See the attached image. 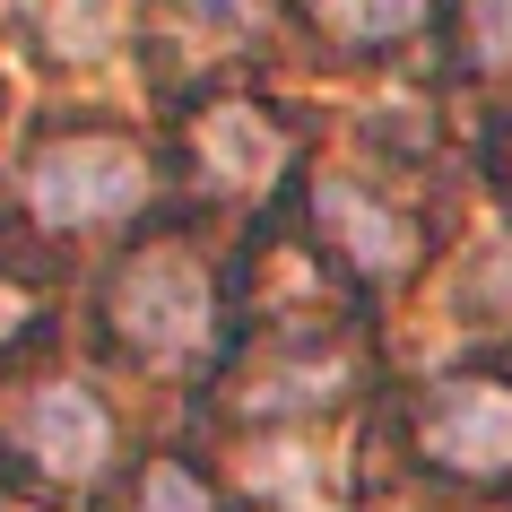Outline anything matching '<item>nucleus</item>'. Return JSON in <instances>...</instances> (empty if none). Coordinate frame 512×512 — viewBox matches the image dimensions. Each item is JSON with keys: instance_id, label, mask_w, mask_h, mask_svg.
<instances>
[{"instance_id": "nucleus-1", "label": "nucleus", "mask_w": 512, "mask_h": 512, "mask_svg": "<svg viewBox=\"0 0 512 512\" xmlns=\"http://www.w3.org/2000/svg\"><path fill=\"white\" fill-rule=\"evenodd\" d=\"M105 339L131 365H157V374H191V365H217V330H226V278L191 235H148L131 243L105 278V304H96Z\"/></svg>"}, {"instance_id": "nucleus-2", "label": "nucleus", "mask_w": 512, "mask_h": 512, "mask_svg": "<svg viewBox=\"0 0 512 512\" xmlns=\"http://www.w3.org/2000/svg\"><path fill=\"white\" fill-rule=\"evenodd\" d=\"M148 191H157L148 148H139L131 131H105V122L35 139L27 165H18V200H27V217L53 226V235H105V226H122V217L148 209Z\"/></svg>"}, {"instance_id": "nucleus-3", "label": "nucleus", "mask_w": 512, "mask_h": 512, "mask_svg": "<svg viewBox=\"0 0 512 512\" xmlns=\"http://www.w3.org/2000/svg\"><path fill=\"white\" fill-rule=\"evenodd\" d=\"M400 434L417 469L434 478H460V486H486L512 469V382L495 374H434L408 391L400 408Z\"/></svg>"}, {"instance_id": "nucleus-4", "label": "nucleus", "mask_w": 512, "mask_h": 512, "mask_svg": "<svg viewBox=\"0 0 512 512\" xmlns=\"http://www.w3.org/2000/svg\"><path fill=\"white\" fill-rule=\"evenodd\" d=\"M348 382H356L348 330H287L270 348H235L226 408H235L243 434H296L348 400Z\"/></svg>"}, {"instance_id": "nucleus-5", "label": "nucleus", "mask_w": 512, "mask_h": 512, "mask_svg": "<svg viewBox=\"0 0 512 512\" xmlns=\"http://www.w3.org/2000/svg\"><path fill=\"white\" fill-rule=\"evenodd\" d=\"M9 443H18V460H27L35 478L87 486V478L113 460V417H105V400H96L87 382L53 374V382H35L27 400H18V426H9Z\"/></svg>"}, {"instance_id": "nucleus-6", "label": "nucleus", "mask_w": 512, "mask_h": 512, "mask_svg": "<svg viewBox=\"0 0 512 512\" xmlns=\"http://www.w3.org/2000/svg\"><path fill=\"white\" fill-rule=\"evenodd\" d=\"M313 235L339 252V270L356 278H400L417 261V226H408L374 183H356V174H322L313 183Z\"/></svg>"}, {"instance_id": "nucleus-7", "label": "nucleus", "mask_w": 512, "mask_h": 512, "mask_svg": "<svg viewBox=\"0 0 512 512\" xmlns=\"http://www.w3.org/2000/svg\"><path fill=\"white\" fill-rule=\"evenodd\" d=\"M200 165L217 174V191H261V183H278L287 139L270 131V113H261V105L217 96V105L200 113Z\"/></svg>"}, {"instance_id": "nucleus-8", "label": "nucleus", "mask_w": 512, "mask_h": 512, "mask_svg": "<svg viewBox=\"0 0 512 512\" xmlns=\"http://www.w3.org/2000/svg\"><path fill=\"white\" fill-rule=\"evenodd\" d=\"M304 18L348 53H391L426 27V0H304Z\"/></svg>"}, {"instance_id": "nucleus-9", "label": "nucleus", "mask_w": 512, "mask_h": 512, "mask_svg": "<svg viewBox=\"0 0 512 512\" xmlns=\"http://www.w3.org/2000/svg\"><path fill=\"white\" fill-rule=\"evenodd\" d=\"M165 18H174L191 44L235 53V44H252V35L270 27V0H165Z\"/></svg>"}, {"instance_id": "nucleus-10", "label": "nucleus", "mask_w": 512, "mask_h": 512, "mask_svg": "<svg viewBox=\"0 0 512 512\" xmlns=\"http://www.w3.org/2000/svg\"><path fill=\"white\" fill-rule=\"evenodd\" d=\"M131 512H226V504H217V486L191 460H148L131 478Z\"/></svg>"}, {"instance_id": "nucleus-11", "label": "nucleus", "mask_w": 512, "mask_h": 512, "mask_svg": "<svg viewBox=\"0 0 512 512\" xmlns=\"http://www.w3.org/2000/svg\"><path fill=\"white\" fill-rule=\"evenodd\" d=\"M469 35L486 70H512V0H469Z\"/></svg>"}, {"instance_id": "nucleus-12", "label": "nucleus", "mask_w": 512, "mask_h": 512, "mask_svg": "<svg viewBox=\"0 0 512 512\" xmlns=\"http://www.w3.org/2000/svg\"><path fill=\"white\" fill-rule=\"evenodd\" d=\"M18 313H27V296H9V287H0V339L18 330Z\"/></svg>"}, {"instance_id": "nucleus-13", "label": "nucleus", "mask_w": 512, "mask_h": 512, "mask_svg": "<svg viewBox=\"0 0 512 512\" xmlns=\"http://www.w3.org/2000/svg\"><path fill=\"white\" fill-rule=\"evenodd\" d=\"M0 9H27V0H0Z\"/></svg>"}]
</instances>
